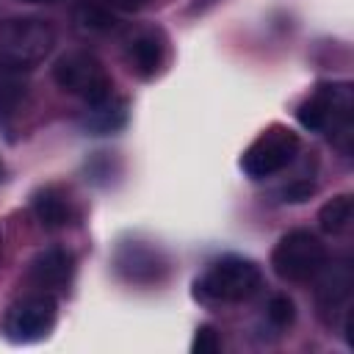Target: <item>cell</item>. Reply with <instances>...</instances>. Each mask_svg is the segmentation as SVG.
Instances as JSON below:
<instances>
[{
    "label": "cell",
    "mask_w": 354,
    "mask_h": 354,
    "mask_svg": "<svg viewBox=\"0 0 354 354\" xmlns=\"http://www.w3.org/2000/svg\"><path fill=\"white\" fill-rule=\"evenodd\" d=\"M55 44L50 22L36 17H11L0 22V66L8 72H28L39 66Z\"/></svg>",
    "instance_id": "cell-1"
},
{
    "label": "cell",
    "mask_w": 354,
    "mask_h": 354,
    "mask_svg": "<svg viewBox=\"0 0 354 354\" xmlns=\"http://www.w3.org/2000/svg\"><path fill=\"white\" fill-rule=\"evenodd\" d=\"M354 88L351 83H321L296 111L301 127L324 136L351 138Z\"/></svg>",
    "instance_id": "cell-2"
},
{
    "label": "cell",
    "mask_w": 354,
    "mask_h": 354,
    "mask_svg": "<svg viewBox=\"0 0 354 354\" xmlns=\"http://www.w3.org/2000/svg\"><path fill=\"white\" fill-rule=\"evenodd\" d=\"M260 282H263V274L252 260L230 254L210 263V268L196 279V296L205 301L235 304L254 296Z\"/></svg>",
    "instance_id": "cell-3"
},
{
    "label": "cell",
    "mask_w": 354,
    "mask_h": 354,
    "mask_svg": "<svg viewBox=\"0 0 354 354\" xmlns=\"http://www.w3.org/2000/svg\"><path fill=\"white\" fill-rule=\"evenodd\" d=\"M53 80L58 83L61 91L80 97L88 105L113 97V86H111L105 66L100 64L97 55H91L86 50L64 53L53 66Z\"/></svg>",
    "instance_id": "cell-4"
},
{
    "label": "cell",
    "mask_w": 354,
    "mask_h": 354,
    "mask_svg": "<svg viewBox=\"0 0 354 354\" xmlns=\"http://www.w3.org/2000/svg\"><path fill=\"white\" fill-rule=\"evenodd\" d=\"M274 274L285 282H310L326 266V246L310 230H293L271 252Z\"/></svg>",
    "instance_id": "cell-5"
},
{
    "label": "cell",
    "mask_w": 354,
    "mask_h": 354,
    "mask_svg": "<svg viewBox=\"0 0 354 354\" xmlns=\"http://www.w3.org/2000/svg\"><path fill=\"white\" fill-rule=\"evenodd\" d=\"M299 147H301V141L290 127L271 124L243 149L241 169L252 180H266V177L282 171L285 166H290V160L299 155Z\"/></svg>",
    "instance_id": "cell-6"
},
{
    "label": "cell",
    "mask_w": 354,
    "mask_h": 354,
    "mask_svg": "<svg viewBox=\"0 0 354 354\" xmlns=\"http://www.w3.org/2000/svg\"><path fill=\"white\" fill-rule=\"evenodd\" d=\"M55 318H58L55 299L41 290V293H30L14 301L0 321V332L11 343H33L53 332Z\"/></svg>",
    "instance_id": "cell-7"
},
{
    "label": "cell",
    "mask_w": 354,
    "mask_h": 354,
    "mask_svg": "<svg viewBox=\"0 0 354 354\" xmlns=\"http://www.w3.org/2000/svg\"><path fill=\"white\" fill-rule=\"evenodd\" d=\"M72 274H75V257L64 246L41 249L30 260V266H28L30 285H36L44 293H50V290H66V285L72 282Z\"/></svg>",
    "instance_id": "cell-8"
},
{
    "label": "cell",
    "mask_w": 354,
    "mask_h": 354,
    "mask_svg": "<svg viewBox=\"0 0 354 354\" xmlns=\"http://www.w3.org/2000/svg\"><path fill=\"white\" fill-rule=\"evenodd\" d=\"M127 64L130 69L138 75V77H155L160 69H163V61H166V41L158 30H136L127 41Z\"/></svg>",
    "instance_id": "cell-9"
},
{
    "label": "cell",
    "mask_w": 354,
    "mask_h": 354,
    "mask_svg": "<svg viewBox=\"0 0 354 354\" xmlns=\"http://www.w3.org/2000/svg\"><path fill=\"white\" fill-rule=\"evenodd\" d=\"M324 279L318 282L315 299H318V310L321 315L329 321L332 313L337 310H348V296H351V268L346 263H337L332 268H321Z\"/></svg>",
    "instance_id": "cell-10"
},
{
    "label": "cell",
    "mask_w": 354,
    "mask_h": 354,
    "mask_svg": "<svg viewBox=\"0 0 354 354\" xmlns=\"http://www.w3.org/2000/svg\"><path fill=\"white\" fill-rule=\"evenodd\" d=\"M116 268L130 279V282H158L163 271V260L158 257L155 249L141 246V243H124L116 252Z\"/></svg>",
    "instance_id": "cell-11"
},
{
    "label": "cell",
    "mask_w": 354,
    "mask_h": 354,
    "mask_svg": "<svg viewBox=\"0 0 354 354\" xmlns=\"http://www.w3.org/2000/svg\"><path fill=\"white\" fill-rule=\"evenodd\" d=\"M33 213L39 218V224L44 230H61L69 224L72 218V207H69V199L64 196V191H58L55 185H47L41 188L36 196H33Z\"/></svg>",
    "instance_id": "cell-12"
},
{
    "label": "cell",
    "mask_w": 354,
    "mask_h": 354,
    "mask_svg": "<svg viewBox=\"0 0 354 354\" xmlns=\"http://www.w3.org/2000/svg\"><path fill=\"white\" fill-rule=\"evenodd\" d=\"M351 216H354V202H351L348 194H340V196L329 199V202L321 207V213H318V224H321L324 232H329V235H340V232L348 230Z\"/></svg>",
    "instance_id": "cell-13"
},
{
    "label": "cell",
    "mask_w": 354,
    "mask_h": 354,
    "mask_svg": "<svg viewBox=\"0 0 354 354\" xmlns=\"http://www.w3.org/2000/svg\"><path fill=\"white\" fill-rule=\"evenodd\" d=\"M122 122H124V105L113 102V97H108L102 102H94L91 111L86 113V127L94 130V133H111Z\"/></svg>",
    "instance_id": "cell-14"
},
{
    "label": "cell",
    "mask_w": 354,
    "mask_h": 354,
    "mask_svg": "<svg viewBox=\"0 0 354 354\" xmlns=\"http://www.w3.org/2000/svg\"><path fill=\"white\" fill-rule=\"evenodd\" d=\"M75 25L80 30H86V33H105V30H111L116 25V19L105 6H100L94 0H83L75 8Z\"/></svg>",
    "instance_id": "cell-15"
},
{
    "label": "cell",
    "mask_w": 354,
    "mask_h": 354,
    "mask_svg": "<svg viewBox=\"0 0 354 354\" xmlns=\"http://www.w3.org/2000/svg\"><path fill=\"white\" fill-rule=\"evenodd\" d=\"M266 318H268V324L274 326V329H288L290 324H293V318H296V307H293V301L288 299V296H271L268 299V304H266Z\"/></svg>",
    "instance_id": "cell-16"
},
{
    "label": "cell",
    "mask_w": 354,
    "mask_h": 354,
    "mask_svg": "<svg viewBox=\"0 0 354 354\" xmlns=\"http://www.w3.org/2000/svg\"><path fill=\"white\" fill-rule=\"evenodd\" d=\"M221 348V340H218V332L213 329V326H199L196 329V335H194V346H191V351L194 354H216Z\"/></svg>",
    "instance_id": "cell-17"
},
{
    "label": "cell",
    "mask_w": 354,
    "mask_h": 354,
    "mask_svg": "<svg viewBox=\"0 0 354 354\" xmlns=\"http://www.w3.org/2000/svg\"><path fill=\"white\" fill-rule=\"evenodd\" d=\"M25 3H53V0H25Z\"/></svg>",
    "instance_id": "cell-18"
},
{
    "label": "cell",
    "mask_w": 354,
    "mask_h": 354,
    "mask_svg": "<svg viewBox=\"0 0 354 354\" xmlns=\"http://www.w3.org/2000/svg\"><path fill=\"white\" fill-rule=\"evenodd\" d=\"M0 254H3V235H0Z\"/></svg>",
    "instance_id": "cell-19"
}]
</instances>
